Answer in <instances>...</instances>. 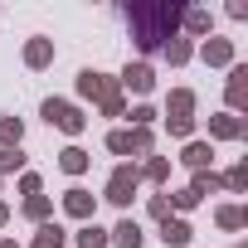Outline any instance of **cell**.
<instances>
[{"label": "cell", "mask_w": 248, "mask_h": 248, "mask_svg": "<svg viewBox=\"0 0 248 248\" xmlns=\"http://www.w3.org/2000/svg\"><path fill=\"white\" fill-rule=\"evenodd\" d=\"M39 190H44V180H39L34 170H25V175H20V195L30 200V195H39Z\"/></svg>", "instance_id": "obj_29"}, {"label": "cell", "mask_w": 248, "mask_h": 248, "mask_svg": "<svg viewBox=\"0 0 248 248\" xmlns=\"http://www.w3.org/2000/svg\"><path fill=\"white\" fill-rule=\"evenodd\" d=\"M180 161H185V166L200 175V170H209V166H214V146H209V141H185Z\"/></svg>", "instance_id": "obj_14"}, {"label": "cell", "mask_w": 248, "mask_h": 248, "mask_svg": "<svg viewBox=\"0 0 248 248\" xmlns=\"http://www.w3.org/2000/svg\"><path fill=\"white\" fill-rule=\"evenodd\" d=\"M248 127H243V117H233V112H219V117H209V146L214 141H238Z\"/></svg>", "instance_id": "obj_9"}, {"label": "cell", "mask_w": 248, "mask_h": 248, "mask_svg": "<svg viewBox=\"0 0 248 248\" xmlns=\"http://www.w3.org/2000/svg\"><path fill=\"white\" fill-rule=\"evenodd\" d=\"M190 238H195V229H190V224H185L180 214H170V219H161V243H166V248H185Z\"/></svg>", "instance_id": "obj_13"}, {"label": "cell", "mask_w": 248, "mask_h": 248, "mask_svg": "<svg viewBox=\"0 0 248 248\" xmlns=\"http://www.w3.org/2000/svg\"><path fill=\"white\" fill-rule=\"evenodd\" d=\"M224 102H229V112H233V117L243 112V102H248V63H233V68H229V83H224Z\"/></svg>", "instance_id": "obj_6"}, {"label": "cell", "mask_w": 248, "mask_h": 248, "mask_svg": "<svg viewBox=\"0 0 248 248\" xmlns=\"http://www.w3.org/2000/svg\"><path fill=\"white\" fill-rule=\"evenodd\" d=\"M25 170V151L20 146H0V175H15Z\"/></svg>", "instance_id": "obj_25"}, {"label": "cell", "mask_w": 248, "mask_h": 248, "mask_svg": "<svg viewBox=\"0 0 248 248\" xmlns=\"http://www.w3.org/2000/svg\"><path fill=\"white\" fill-rule=\"evenodd\" d=\"M137 190H141V175H137V161H122V166H117V170L107 175V190H102V195H107L112 204H122V209H127V204L137 200Z\"/></svg>", "instance_id": "obj_5"}, {"label": "cell", "mask_w": 248, "mask_h": 248, "mask_svg": "<svg viewBox=\"0 0 248 248\" xmlns=\"http://www.w3.org/2000/svg\"><path fill=\"white\" fill-rule=\"evenodd\" d=\"M151 146H156V137H151V127H112L107 132V151L112 156H151Z\"/></svg>", "instance_id": "obj_3"}, {"label": "cell", "mask_w": 248, "mask_h": 248, "mask_svg": "<svg viewBox=\"0 0 248 248\" xmlns=\"http://www.w3.org/2000/svg\"><path fill=\"white\" fill-rule=\"evenodd\" d=\"M44 122H49V127H59L63 137H83L88 112H83L78 102H68V97H49V102H44Z\"/></svg>", "instance_id": "obj_4"}, {"label": "cell", "mask_w": 248, "mask_h": 248, "mask_svg": "<svg viewBox=\"0 0 248 248\" xmlns=\"http://www.w3.org/2000/svg\"><path fill=\"white\" fill-rule=\"evenodd\" d=\"M214 224L233 233V229H243V224H248V209H243V204H219V209H214Z\"/></svg>", "instance_id": "obj_20"}, {"label": "cell", "mask_w": 248, "mask_h": 248, "mask_svg": "<svg viewBox=\"0 0 248 248\" xmlns=\"http://www.w3.org/2000/svg\"><path fill=\"white\" fill-rule=\"evenodd\" d=\"M63 238H68V233H63L59 224H39V233H34L30 248H63Z\"/></svg>", "instance_id": "obj_24"}, {"label": "cell", "mask_w": 248, "mask_h": 248, "mask_svg": "<svg viewBox=\"0 0 248 248\" xmlns=\"http://www.w3.org/2000/svg\"><path fill=\"white\" fill-rule=\"evenodd\" d=\"M78 248H107V229L83 224V229H78Z\"/></svg>", "instance_id": "obj_26"}, {"label": "cell", "mask_w": 248, "mask_h": 248, "mask_svg": "<svg viewBox=\"0 0 248 248\" xmlns=\"http://www.w3.org/2000/svg\"><path fill=\"white\" fill-rule=\"evenodd\" d=\"M190 190H195V200H204V195H219V190H224V175H214V170H200V175L190 180Z\"/></svg>", "instance_id": "obj_21"}, {"label": "cell", "mask_w": 248, "mask_h": 248, "mask_svg": "<svg viewBox=\"0 0 248 248\" xmlns=\"http://www.w3.org/2000/svg\"><path fill=\"white\" fill-rule=\"evenodd\" d=\"M93 209H97V200H93L83 185H73V190L63 195V214H68V219H83V224H93Z\"/></svg>", "instance_id": "obj_10"}, {"label": "cell", "mask_w": 248, "mask_h": 248, "mask_svg": "<svg viewBox=\"0 0 248 248\" xmlns=\"http://www.w3.org/2000/svg\"><path fill=\"white\" fill-rule=\"evenodd\" d=\"M195 204H200V200H195V190H190V185L170 195V209H195Z\"/></svg>", "instance_id": "obj_30"}, {"label": "cell", "mask_w": 248, "mask_h": 248, "mask_svg": "<svg viewBox=\"0 0 248 248\" xmlns=\"http://www.w3.org/2000/svg\"><path fill=\"white\" fill-rule=\"evenodd\" d=\"M229 20H248V5H243V0H229Z\"/></svg>", "instance_id": "obj_32"}, {"label": "cell", "mask_w": 248, "mask_h": 248, "mask_svg": "<svg viewBox=\"0 0 248 248\" xmlns=\"http://www.w3.org/2000/svg\"><path fill=\"white\" fill-rule=\"evenodd\" d=\"M137 175L151 180V185H166V180H170V161H166V156H146V161L137 166Z\"/></svg>", "instance_id": "obj_18"}, {"label": "cell", "mask_w": 248, "mask_h": 248, "mask_svg": "<svg viewBox=\"0 0 248 248\" xmlns=\"http://www.w3.org/2000/svg\"><path fill=\"white\" fill-rule=\"evenodd\" d=\"M166 117H175V122H195V93H190V88H170V97H166Z\"/></svg>", "instance_id": "obj_12"}, {"label": "cell", "mask_w": 248, "mask_h": 248, "mask_svg": "<svg viewBox=\"0 0 248 248\" xmlns=\"http://www.w3.org/2000/svg\"><path fill=\"white\" fill-rule=\"evenodd\" d=\"M10 224V204H0V229H5Z\"/></svg>", "instance_id": "obj_33"}, {"label": "cell", "mask_w": 248, "mask_h": 248, "mask_svg": "<svg viewBox=\"0 0 248 248\" xmlns=\"http://www.w3.org/2000/svg\"><path fill=\"white\" fill-rule=\"evenodd\" d=\"M127 117H132V127H151V122H156V107H151V102H137Z\"/></svg>", "instance_id": "obj_28"}, {"label": "cell", "mask_w": 248, "mask_h": 248, "mask_svg": "<svg viewBox=\"0 0 248 248\" xmlns=\"http://www.w3.org/2000/svg\"><path fill=\"white\" fill-rule=\"evenodd\" d=\"M0 248H20V243H15V238H0Z\"/></svg>", "instance_id": "obj_34"}, {"label": "cell", "mask_w": 248, "mask_h": 248, "mask_svg": "<svg viewBox=\"0 0 248 248\" xmlns=\"http://www.w3.org/2000/svg\"><path fill=\"white\" fill-rule=\"evenodd\" d=\"M25 219H30V224H49V219H54V200H49V195H30V200H25Z\"/></svg>", "instance_id": "obj_19"}, {"label": "cell", "mask_w": 248, "mask_h": 248, "mask_svg": "<svg viewBox=\"0 0 248 248\" xmlns=\"http://www.w3.org/2000/svg\"><path fill=\"white\" fill-rule=\"evenodd\" d=\"M78 97L97 102L102 117H127V97H122L117 78H107V73H97V68H83V73H78Z\"/></svg>", "instance_id": "obj_2"}, {"label": "cell", "mask_w": 248, "mask_h": 248, "mask_svg": "<svg viewBox=\"0 0 248 248\" xmlns=\"http://www.w3.org/2000/svg\"><path fill=\"white\" fill-rule=\"evenodd\" d=\"M200 59H204L209 68H233V39H219V34H209V39L200 44Z\"/></svg>", "instance_id": "obj_8"}, {"label": "cell", "mask_w": 248, "mask_h": 248, "mask_svg": "<svg viewBox=\"0 0 248 248\" xmlns=\"http://www.w3.org/2000/svg\"><path fill=\"white\" fill-rule=\"evenodd\" d=\"M49 63H54V39H44V34L25 39V68H49Z\"/></svg>", "instance_id": "obj_11"}, {"label": "cell", "mask_w": 248, "mask_h": 248, "mask_svg": "<svg viewBox=\"0 0 248 248\" xmlns=\"http://www.w3.org/2000/svg\"><path fill=\"white\" fill-rule=\"evenodd\" d=\"M25 141V122L20 117H0V146H20Z\"/></svg>", "instance_id": "obj_22"}, {"label": "cell", "mask_w": 248, "mask_h": 248, "mask_svg": "<svg viewBox=\"0 0 248 248\" xmlns=\"http://www.w3.org/2000/svg\"><path fill=\"white\" fill-rule=\"evenodd\" d=\"M117 88H127V93H151L156 88V68L151 63H127L117 78Z\"/></svg>", "instance_id": "obj_7"}, {"label": "cell", "mask_w": 248, "mask_h": 248, "mask_svg": "<svg viewBox=\"0 0 248 248\" xmlns=\"http://www.w3.org/2000/svg\"><path fill=\"white\" fill-rule=\"evenodd\" d=\"M185 10L190 5H180V0H141V5H122V20H127L141 54H156V49H166V39H175Z\"/></svg>", "instance_id": "obj_1"}, {"label": "cell", "mask_w": 248, "mask_h": 248, "mask_svg": "<svg viewBox=\"0 0 248 248\" xmlns=\"http://www.w3.org/2000/svg\"><path fill=\"white\" fill-rule=\"evenodd\" d=\"M224 190H233V195H243V190H248V161H238V166L224 175Z\"/></svg>", "instance_id": "obj_27"}, {"label": "cell", "mask_w": 248, "mask_h": 248, "mask_svg": "<svg viewBox=\"0 0 248 248\" xmlns=\"http://www.w3.org/2000/svg\"><path fill=\"white\" fill-rule=\"evenodd\" d=\"M161 54H166V63H170V68H185V63L195 59V44L175 34V39H166V49H161Z\"/></svg>", "instance_id": "obj_16"}, {"label": "cell", "mask_w": 248, "mask_h": 248, "mask_svg": "<svg viewBox=\"0 0 248 248\" xmlns=\"http://www.w3.org/2000/svg\"><path fill=\"white\" fill-rule=\"evenodd\" d=\"M151 219H170V195H151Z\"/></svg>", "instance_id": "obj_31"}, {"label": "cell", "mask_w": 248, "mask_h": 248, "mask_svg": "<svg viewBox=\"0 0 248 248\" xmlns=\"http://www.w3.org/2000/svg\"><path fill=\"white\" fill-rule=\"evenodd\" d=\"M59 166H63V175H83V170L93 166V156H88L83 146H63V151H59Z\"/></svg>", "instance_id": "obj_17"}, {"label": "cell", "mask_w": 248, "mask_h": 248, "mask_svg": "<svg viewBox=\"0 0 248 248\" xmlns=\"http://www.w3.org/2000/svg\"><path fill=\"white\" fill-rule=\"evenodd\" d=\"M180 25H185V34H190V39H200V34H209V25H214V20H209V10H185V20H180Z\"/></svg>", "instance_id": "obj_23"}, {"label": "cell", "mask_w": 248, "mask_h": 248, "mask_svg": "<svg viewBox=\"0 0 248 248\" xmlns=\"http://www.w3.org/2000/svg\"><path fill=\"white\" fill-rule=\"evenodd\" d=\"M141 238H146V233H141L137 219H122V224L107 233V243H117V248H141Z\"/></svg>", "instance_id": "obj_15"}]
</instances>
